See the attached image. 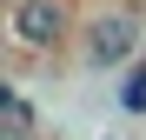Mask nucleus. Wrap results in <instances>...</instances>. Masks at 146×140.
<instances>
[{
	"label": "nucleus",
	"mask_w": 146,
	"mask_h": 140,
	"mask_svg": "<svg viewBox=\"0 0 146 140\" xmlns=\"http://www.w3.org/2000/svg\"><path fill=\"white\" fill-rule=\"evenodd\" d=\"M80 54L93 74H119V67L139 60V20L133 13H93L80 27Z\"/></svg>",
	"instance_id": "1"
},
{
	"label": "nucleus",
	"mask_w": 146,
	"mask_h": 140,
	"mask_svg": "<svg viewBox=\"0 0 146 140\" xmlns=\"http://www.w3.org/2000/svg\"><path fill=\"white\" fill-rule=\"evenodd\" d=\"M7 33H13L20 54H60L66 33H73V13L60 7V0H13Z\"/></svg>",
	"instance_id": "2"
},
{
	"label": "nucleus",
	"mask_w": 146,
	"mask_h": 140,
	"mask_svg": "<svg viewBox=\"0 0 146 140\" xmlns=\"http://www.w3.org/2000/svg\"><path fill=\"white\" fill-rule=\"evenodd\" d=\"M119 113H133V120L146 113V54L126 67V80H119Z\"/></svg>",
	"instance_id": "3"
},
{
	"label": "nucleus",
	"mask_w": 146,
	"mask_h": 140,
	"mask_svg": "<svg viewBox=\"0 0 146 140\" xmlns=\"http://www.w3.org/2000/svg\"><path fill=\"white\" fill-rule=\"evenodd\" d=\"M7 120H20V127H33V107H27V93H7Z\"/></svg>",
	"instance_id": "4"
},
{
	"label": "nucleus",
	"mask_w": 146,
	"mask_h": 140,
	"mask_svg": "<svg viewBox=\"0 0 146 140\" xmlns=\"http://www.w3.org/2000/svg\"><path fill=\"white\" fill-rule=\"evenodd\" d=\"M0 140H33V127H20V120H7V127H0Z\"/></svg>",
	"instance_id": "5"
}]
</instances>
